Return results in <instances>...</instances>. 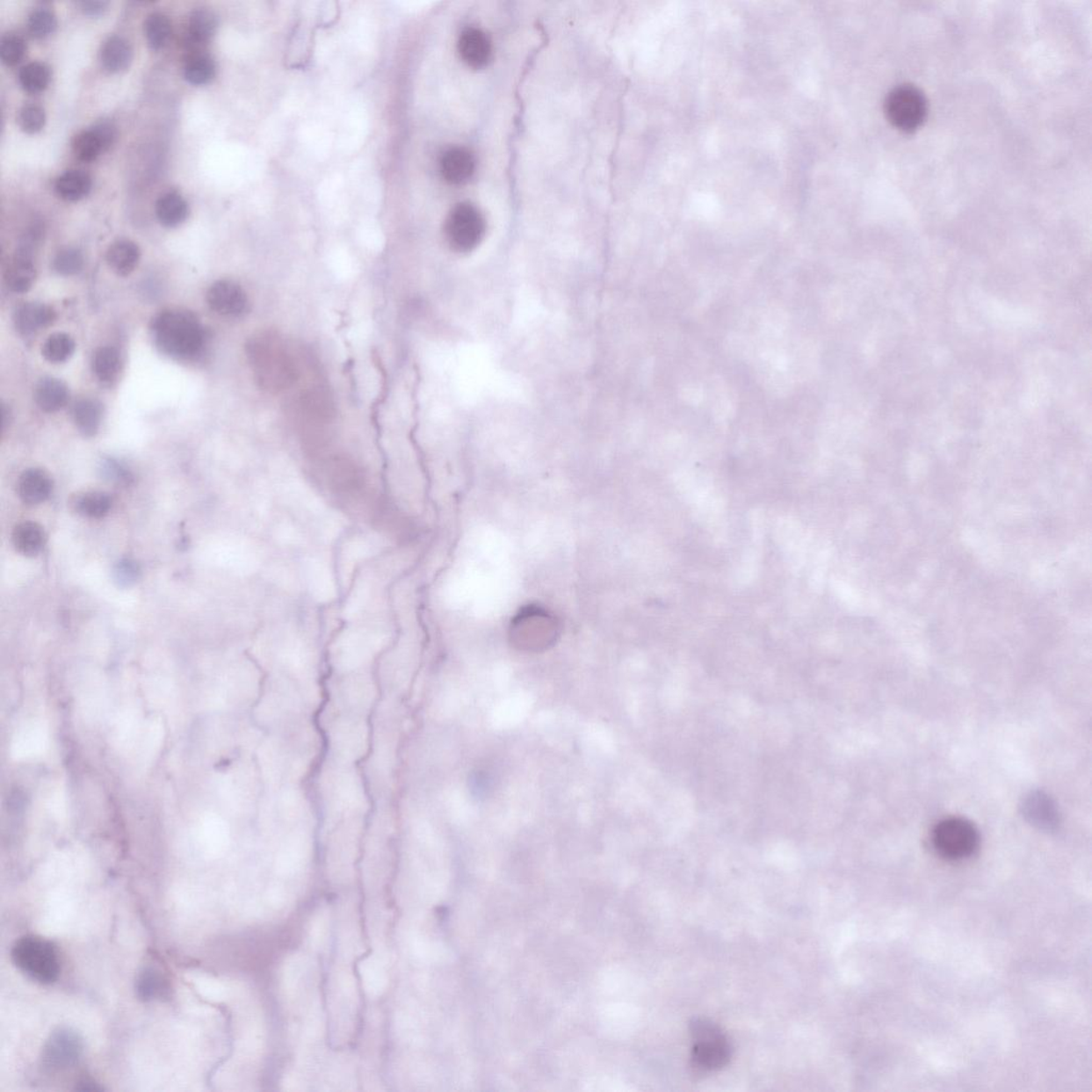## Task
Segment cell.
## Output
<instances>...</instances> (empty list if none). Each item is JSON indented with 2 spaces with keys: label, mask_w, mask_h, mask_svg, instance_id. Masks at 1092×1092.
<instances>
[{
  "label": "cell",
  "mask_w": 1092,
  "mask_h": 1092,
  "mask_svg": "<svg viewBox=\"0 0 1092 1092\" xmlns=\"http://www.w3.org/2000/svg\"><path fill=\"white\" fill-rule=\"evenodd\" d=\"M154 341L161 351L178 360H191L201 355L206 345V332L191 312L166 311L152 322Z\"/></svg>",
  "instance_id": "1"
},
{
  "label": "cell",
  "mask_w": 1092,
  "mask_h": 1092,
  "mask_svg": "<svg viewBox=\"0 0 1092 1092\" xmlns=\"http://www.w3.org/2000/svg\"><path fill=\"white\" fill-rule=\"evenodd\" d=\"M248 357L258 386L278 392L296 381L297 368L280 337L261 333L248 344Z\"/></svg>",
  "instance_id": "2"
},
{
  "label": "cell",
  "mask_w": 1092,
  "mask_h": 1092,
  "mask_svg": "<svg viewBox=\"0 0 1092 1092\" xmlns=\"http://www.w3.org/2000/svg\"><path fill=\"white\" fill-rule=\"evenodd\" d=\"M11 957L19 971L40 984L51 985L58 980L60 961L51 941L36 936L23 937L15 942Z\"/></svg>",
  "instance_id": "3"
},
{
  "label": "cell",
  "mask_w": 1092,
  "mask_h": 1092,
  "mask_svg": "<svg viewBox=\"0 0 1092 1092\" xmlns=\"http://www.w3.org/2000/svg\"><path fill=\"white\" fill-rule=\"evenodd\" d=\"M692 1037V1067L700 1072L721 1069L731 1059L729 1039L720 1027L705 1019H695L691 1024Z\"/></svg>",
  "instance_id": "4"
},
{
  "label": "cell",
  "mask_w": 1092,
  "mask_h": 1092,
  "mask_svg": "<svg viewBox=\"0 0 1092 1092\" xmlns=\"http://www.w3.org/2000/svg\"><path fill=\"white\" fill-rule=\"evenodd\" d=\"M932 845L944 859L964 860L979 849V831L965 819H947L940 821L932 832Z\"/></svg>",
  "instance_id": "5"
},
{
  "label": "cell",
  "mask_w": 1092,
  "mask_h": 1092,
  "mask_svg": "<svg viewBox=\"0 0 1092 1092\" xmlns=\"http://www.w3.org/2000/svg\"><path fill=\"white\" fill-rule=\"evenodd\" d=\"M885 111L889 121L902 132H914L925 121L929 104L925 94L914 84H900L886 98Z\"/></svg>",
  "instance_id": "6"
},
{
  "label": "cell",
  "mask_w": 1092,
  "mask_h": 1092,
  "mask_svg": "<svg viewBox=\"0 0 1092 1092\" xmlns=\"http://www.w3.org/2000/svg\"><path fill=\"white\" fill-rule=\"evenodd\" d=\"M485 233V218L472 204H458L448 214L445 236L453 250L460 253L474 250L482 241Z\"/></svg>",
  "instance_id": "7"
},
{
  "label": "cell",
  "mask_w": 1092,
  "mask_h": 1092,
  "mask_svg": "<svg viewBox=\"0 0 1092 1092\" xmlns=\"http://www.w3.org/2000/svg\"><path fill=\"white\" fill-rule=\"evenodd\" d=\"M83 1048V1037L76 1031L61 1027L45 1042L41 1054L43 1068L53 1074L72 1068L81 1059Z\"/></svg>",
  "instance_id": "8"
},
{
  "label": "cell",
  "mask_w": 1092,
  "mask_h": 1092,
  "mask_svg": "<svg viewBox=\"0 0 1092 1092\" xmlns=\"http://www.w3.org/2000/svg\"><path fill=\"white\" fill-rule=\"evenodd\" d=\"M117 137V128L112 122H98L74 138L75 156L84 163L96 161L113 146Z\"/></svg>",
  "instance_id": "9"
},
{
  "label": "cell",
  "mask_w": 1092,
  "mask_h": 1092,
  "mask_svg": "<svg viewBox=\"0 0 1092 1092\" xmlns=\"http://www.w3.org/2000/svg\"><path fill=\"white\" fill-rule=\"evenodd\" d=\"M209 307L219 315L242 316L248 308V297L241 286L232 281H218L207 292Z\"/></svg>",
  "instance_id": "10"
},
{
  "label": "cell",
  "mask_w": 1092,
  "mask_h": 1092,
  "mask_svg": "<svg viewBox=\"0 0 1092 1092\" xmlns=\"http://www.w3.org/2000/svg\"><path fill=\"white\" fill-rule=\"evenodd\" d=\"M460 57L468 67L485 68L492 58V43L482 30L470 27L463 30L458 42Z\"/></svg>",
  "instance_id": "11"
},
{
  "label": "cell",
  "mask_w": 1092,
  "mask_h": 1092,
  "mask_svg": "<svg viewBox=\"0 0 1092 1092\" xmlns=\"http://www.w3.org/2000/svg\"><path fill=\"white\" fill-rule=\"evenodd\" d=\"M52 477L42 468H28L19 476L18 495L26 505L36 506L47 502L53 493Z\"/></svg>",
  "instance_id": "12"
},
{
  "label": "cell",
  "mask_w": 1092,
  "mask_h": 1092,
  "mask_svg": "<svg viewBox=\"0 0 1092 1092\" xmlns=\"http://www.w3.org/2000/svg\"><path fill=\"white\" fill-rule=\"evenodd\" d=\"M476 159L467 148L456 147L448 148L443 154L440 162L442 177L452 184H462L471 179L475 173Z\"/></svg>",
  "instance_id": "13"
},
{
  "label": "cell",
  "mask_w": 1092,
  "mask_h": 1092,
  "mask_svg": "<svg viewBox=\"0 0 1092 1092\" xmlns=\"http://www.w3.org/2000/svg\"><path fill=\"white\" fill-rule=\"evenodd\" d=\"M37 278L33 253L18 249L4 271V282L10 291L23 293L33 286Z\"/></svg>",
  "instance_id": "14"
},
{
  "label": "cell",
  "mask_w": 1092,
  "mask_h": 1092,
  "mask_svg": "<svg viewBox=\"0 0 1092 1092\" xmlns=\"http://www.w3.org/2000/svg\"><path fill=\"white\" fill-rule=\"evenodd\" d=\"M1023 814L1027 821L1040 829L1054 830L1059 825V812L1054 802L1042 792H1031L1025 798Z\"/></svg>",
  "instance_id": "15"
},
{
  "label": "cell",
  "mask_w": 1092,
  "mask_h": 1092,
  "mask_svg": "<svg viewBox=\"0 0 1092 1092\" xmlns=\"http://www.w3.org/2000/svg\"><path fill=\"white\" fill-rule=\"evenodd\" d=\"M54 308L42 303H25L15 312L14 323L23 336H30L51 326L56 319Z\"/></svg>",
  "instance_id": "16"
},
{
  "label": "cell",
  "mask_w": 1092,
  "mask_h": 1092,
  "mask_svg": "<svg viewBox=\"0 0 1092 1092\" xmlns=\"http://www.w3.org/2000/svg\"><path fill=\"white\" fill-rule=\"evenodd\" d=\"M99 57L105 69L111 73H119L131 67L134 49L127 39L112 36L103 43Z\"/></svg>",
  "instance_id": "17"
},
{
  "label": "cell",
  "mask_w": 1092,
  "mask_h": 1092,
  "mask_svg": "<svg viewBox=\"0 0 1092 1092\" xmlns=\"http://www.w3.org/2000/svg\"><path fill=\"white\" fill-rule=\"evenodd\" d=\"M141 257V249L136 243L127 239L113 242L106 253L109 267L121 277H127L136 271Z\"/></svg>",
  "instance_id": "18"
},
{
  "label": "cell",
  "mask_w": 1092,
  "mask_h": 1092,
  "mask_svg": "<svg viewBox=\"0 0 1092 1092\" xmlns=\"http://www.w3.org/2000/svg\"><path fill=\"white\" fill-rule=\"evenodd\" d=\"M47 541L43 527L36 522H23L14 527L12 543L15 550L25 557L38 556Z\"/></svg>",
  "instance_id": "19"
},
{
  "label": "cell",
  "mask_w": 1092,
  "mask_h": 1092,
  "mask_svg": "<svg viewBox=\"0 0 1092 1092\" xmlns=\"http://www.w3.org/2000/svg\"><path fill=\"white\" fill-rule=\"evenodd\" d=\"M69 394L66 384L58 379L44 378L37 384L34 399L42 411L54 413L67 406Z\"/></svg>",
  "instance_id": "20"
},
{
  "label": "cell",
  "mask_w": 1092,
  "mask_h": 1092,
  "mask_svg": "<svg viewBox=\"0 0 1092 1092\" xmlns=\"http://www.w3.org/2000/svg\"><path fill=\"white\" fill-rule=\"evenodd\" d=\"M92 189V178L82 170L64 172L54 183V192L60 199L76 202L86 198Z\"/></svg>",
  "instance_id": "21"
},
{
  "label": "cell",
  "mask_w": 1092,
  "mask_h": 1092,
  "mask_svg": "<svg viewBox=\"0 0 1092 1092\" xmlns=\"http://www.w3.org/2000/svg\"><path fill=\"white\" fill-rule=\"evenodd\" d=\"M102 418V405L94 399H82L75 403L73 420L83 436L88 438L96 436L101 427Z\"/></svg>",
  "instance_id": "22"
},
{
  "label": "cell",
  "mask_w": 1092,
  "mask_h": 1092,
  "mask_svg": "<svg viewBox=\"0 0 1092 1092\" xmlns=\"http://www.w3.org/2000/svg\"><path fill=\"white\" fill-rule=\"evenodd\" d=\"M72 506L79 516L91 518V520H99L111 512L112 498L106 492L89 491L75 496Z\"/></svg>",
  "instance_id": "23"
},
{
  "label": "cell",
  "mask_w": 1092,
  "mask_h": 1092,
  "mask_svg": "<svg viewBox=\"0 0 1092 1092\" xmlns=\"http://www.w3.org/2000/svg\"><path fill=\"white\" fill-rule=\"evenodd\" d=\"M189 206L181 194L177 192L164 193L156 202V216L159 222L167 228H176L186 221Z\"/></svg>",
  "instance_id": "24"
},
{
  "label": "cell",
  "mask_w": 1092,
  "mask_h": 1092,
  "mask_svg": "<svg viewBox=\"0 0 1092 1092\" xmlns=\"http://www.w3.org/2000/svg\"><path fill=\"white\" fill-rule=\"evenodd\" d=\"M136 991L143 1001L161 999L168 994V980L155 967H144L137 977Z\"/></svg>",
  "instance_id": "25"
},
{
  "label": "cell",
  "mask_w": 1092,
  "mask_h": 1092,
  "mask_svg": "<svg viewBox=\"0 0 1092 1092\" xmlns=\"http://www.w3.org/2000/svg\"><path fill=\"white\" fill-rule=\"evenodd\" d=\"M216 69V63L208 54L197 53L188 58L184 75L186 81L193 86H204L213 81Z\"/></svg>",
  "instance_id": "26"
},
{
  "label": "cell",
  "mask_w": 1092,
  "mask_h": 1092,
  "mask_svg": "<svg viewBox=\"0 0 1092 1092\" xmlns=\"http://www.w3.org/2000/svg\"><path fill=\"white\" fill-rule=\"evenodd\" d=\"M218 28V18L206 9L196 10L189 18L188 37L194 44L211 41Z\"/></svg>",
  "instance_id": "27"
},
{
  "label": "cell",
  "mask_w": 1092,
  "mask_h": 1092,
  "mask_svg": "<svg viewBox=\"0 0 1092 1092\" xmlns=\"http://www.w3.org/2000/svg\"><path fill=\"white\" fill-rule=\"evenodd\" d=\"M121 366V356L116 348L102 347L94 355L93 372L101 382L112 383L116 380Z\"/></svg>",
  "instance_id": "28"
},
{
  "label": "cell",
  "mask_w": 1092,
  "mask_h": 1092,
  "mask_svg": "<svg viewBox=\"0 0 1092 1092\" xmlns=\"http://www.w3.org/2000/svg\"><path fill=\"white\" fill-rule=\"evenodd\" d=\"M144 34H146L149 47L155 51L166 47L172 34V24L170 19L161 12L149 14L144 22Z\"/></svg>",
  "instance_id": "29"
},
{
  "label": "cell",
  "mask_w": 1092,
  "mask_h": 1092,
  "mask_svg": "<svg viewBox=\"0 0 1092 1092\" xmlns=\"http://www.w3.org/2000/svg\"><path fill=\"white\" fill-rule=\"evenodd\" d=\"M18 79L25 91L38 94L47 88L51 82V71L47 64L30 62L19 71Z\"/></svg>",
  "instance_id": "30"
},
{
  "label": "cell",
  "mask_w": 1092,
  "mask_h": 1092,
  "mask_svg": "<svg viewBox=\"0 0 1092 1092\" xmlns=\"http://www.w3.org/2000/svg\"><path fill=\"white\" fill-rule=\"evenodd\" d=\"M75 342L66 333H54L45 341L42 355L48 362L62 363L69 360L75 351Z\"/></svg>",
  "instance_id": "31"
},
{
  "label": "cell",
  "mask_w": 1092,
  "mask_h": 1092,
  "mask_svg": "<svg viewBox=\"0 0 1092 1092\" xmlns=\"http://www.w3.org/2000/svg\"><path fill=\"white\" fill-rule=\"evenodd\" d=\"M56 15L51 10L39 8L29 15L28 29L34 38L43 39L51 36L57 28Z\"/></svg>",
  "instance_id": "32"
},
{
  "label": "cell",
  "mask_w": 1092,
  "mask_h": 1092,
  "mask_svg": "<svg viewBox=\"0 0 1092 1092\" xmlns=\"http://www.w3.org/2000/svg\"><path fill=\"white\" fill-rule=\"evenodd\" d=\"M83 253L78 249L64 248L54 257L53 266L61 276L71 277L83 271Z\"/></svg>",
  "instance_id": "33"
},
{
  "label": "cell",
  "mask_w": 1092,
  "mask_h": 1092,
  "mask_svg": "<svg viewBox=\"0 0 1092 1092\" xmlns=\"http://www.w3.org/2000/svg\"><path fill=\"white\" fill-rule=\"evenodd\" d=\"M26 52V42L18 34L9 33L3 38L2 44H0V58L6 66H17L22 61Z\"/></svg>",
  "instance_id": "34"
},
{
  "label": "cell",
  "mask_w": 1092,
  "mask_h": 1092,
  "mask_svg": "<svg viewBox=\"0 0 1092 1092\" xmlns=\"http://www.w3.org/2000/svg\"><path fill=\"white\" fill-rule=\"evenodd\" d=\"M18 122L25 133L37 134L42 131L47 122V114L39 105L27 104L19 111Z\"/></svg>",
  "instance_id": "35"
},
{
  "label": "cell",
  "mask_w": 1092,
  "mask_h": 1092,
  "mask_svg": "<svg viewBox=\"0 0 1092 1092\" xmlns=\"http://www.w3.org/2000/svg\"><path fill=\"white\" fill-rule=\"evenodd\" d=\"M99 472H101L103 480L113 483V485L116 486L128 487L131 486L134 481L132 472L129 471L127 466L121 465V463H119L117 460H113V459H107V460H104L101 467H99Z\"/></svg>",
  "instance_id": "36"
},
{
  "label": "cell",
  "mask_w": 1092,
  "mask_h": 1092,
  "mask_svg": "<svg viewBox=\"0 0 1092 1092\" xmlns=\"http://www.w3.org/2000/svg\"><path fill=\"white\" fill-rule=\"evenodd\" d=\"M141 576V568L131 560H119L112 568L113 582L119 587L129 588L134 585Z\"/></svg>",
  "instance_id": "37"
},
{
  "label": "cell",
  "mask_w": 1092,
  "mask_h": 1092,
  "mask_svg": "<svg viewBox=\"0 0 1092 1092\" xmlns=\"http://www.w3.org/2000/svg\"><path fill=\"white\" fill-rule=\"evenodd\" d=\"M79 6H81L83 12L84 14L89 15V17H98V15H102L104 14L105 11H106L108 8V3L106 2H83V3H79Z\"/></svg>",
  "instance_id": "38"
}]
</instances>
